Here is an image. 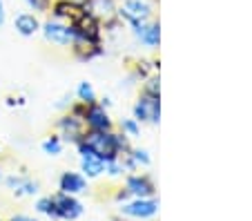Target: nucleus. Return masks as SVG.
<instances>
[{
	"label": "nucleus",
	"instance_id": "obj_7",
	"mask_svg": "<svg viewBox=\"0 0 252 221\" xmlns=\"http://www.w3.org/2000/svg\"><path fill=\"white\" fill-rule=\"evenodd\" d=\"M158 116H161V103L158 96H150L145 94L143 98H138V103L134 105V119L141 123V121H150V123H158Z\"/></svg>",
	"mask_w": 252,
	"mask_h": 221
},
{
	"label": "nucleus",
	"instance_id": "obj_15",
	"mask_svg": "<svg viewBox=\"0 0 252 221\" xmlns=\"http://www.w3.org/2000/svg\"><path fill=\"white\" fill-rule=\"evenodd\" d=\"M43 152L49 154V157H58L63 152V141L61 136H49V139L43 141Z\"/></svg>",
	"mask_w": 252,
	"mask_h": 221
},
{
	"label": "nucleus",
	"instance_id": "obj_18",
	"mask_svg": "<svg viewBox=\"0 0 252 221\" xmlns=\"http://www.w3.org/2000/svg\"><path fill=\"white\" fill-rule=\"evenodd\" d=\"M129 159L134 161V163H143V165H148L150 163V157H148V152L145 150H129Z\"/></svg>",
	"mask_w": 252,
	"mask_h": 221
},
{
	"label": "nucleus",
	"instance_id": "obj_5",
	"mask_svg": "<svg viewBox=\"0 0 252 221\" xmlns=\"http://www.w3.org/2000/svg\"><path fill=\"white\" fill-rule=\"evenodd\" d=\"M83 123L87 125V130H96V132H107L112 130V119L110 114L105 112L103 105L98 103H90L85 107V114H83Z\"/></svg>",
	"mask_w": 252,
	"mask_h": 221
},
{
	"label": "nucleus",
	"instance_id": "obj_1",
	"mask_svg": "<svg viewBox=\"0 0 252 221\" xmlns=\"http://www.w3.org/2000/svg\"><path fill=\"white\" fill-rule=\"evenodd\" d=\"M83 143L96 154L100 159L107 163V161H116L121 159L123 152H129V145H127V139L121 134H114L112 130L107 132H96V130H90L83 134Z\"/></svg>",
	"mask_w": 252,
	"mask_h": 221
},
{
	"label": "nucleus",
	"instance_id": "obj_13",
	"mask_svg": "<svg viewBox=\"0 0 252 221\" xmlns=\"http://www.w3.org/2000/svg\"><path fill=\"white\" fill-rule=\"evenodd\" d=\"M125 190H127L129 194H134L136 199H145V197H152V194H154V183L150 181L148 177L136 174V177H129L127 179Z\"/></svg>",
	"mask_w": 252,
	"mask_h": 221
},
{
	"label": "nucleus",
	"instance_id": "obj_22",
	"mask_svg": "<svg viewBox=\"0 0 252 221\" xmlns=\"http://www.w3.org/2000/svg\"><path fill=\"white\" fill-rule=\"evenodd\" d=\"M5 25V5H2V0H0V27Z\"/></svg>",
	"mask_w": 252,
	"mask_h": 221
},
{
	"label": "nucleus",
	"instance_id": "obj_8",
	"mask_svg": "<svg viewBox=\"0 0 252 221\" xmlns=\"http://www.w3.org/2000/svg\"><path fill=\"white\" fill-rule=\"evenodd\" d=\"M158 212V201L154 199L145 197V199H136L132 203H125L121 208V215H127V217H136V219H150Z\"/></svg>",
	"mask_w": 252,
	"mask_h": 221
},
{
	"label": "nucleus",
	"instance_id": "obj_12",
	"mask_svg": "<svg viewBox=\"0 0 252 221\" xmlns=\"http://www.w3.org/2000/svg\"><path fill=\"white\" fill-rule=\"evenodd\" d=\"M58 188H61V192H65V194H81L87 190V181H85V177L78 172H63L61 181H58Z\"/></svg>",
	"mask_w": 252,
	"mask_h": 221
},
{
	"label": "nucleus",
	"instance_id": "obj_10",
	"mask_svg": "<svg viewBox=\"0 0 252 221\" xmlns=\"http://www.w3.org/2000/svg\"><path fill=\"white\" fill-rule=\"evenodd\" d=\"M58 130L63 132V136H65L67 141L78 143V141L83 139V134H85V123H83L78 116L67 114V116H63V119L58 121Z\"/></svg>",
	"mask_w": 252,
	"mask_h": 221
},
{
	"label": "nucleus",
	"instance_id": "obj_3",
	"mask_svg": "<svg viewBox=\"0 0 252 221\" xmlns=\"http://www.w3.org/2000/svg\"><path fill=\"white\" fill-rule=\"evenodd\" d=\"M40 29H43V36L49 40V43L58 45V47H67V45L74 43V38H76V27L71 23H65V20H47L45 25H40Z\"/></svg>",
	"mask_w": 252,
	"mask_h": 221
},
{
	"label": "nucleus",
	"instance_id": "obj_20",
	"mask_svg": "<svg viewBox=\"0 0 252 221\" xmlns=\"http://www.w3.org/2000/svg\"><path fill=\"white\" fill-rule=\"evenodd\" d=\"M145 94H150V96H158V81H148V85H145Z\"/></svg>",
	"mask_w": 252,
	"mask_h": 221
},
{
	"label": "nucleus",
	"instance_id": "obj_14",
	"mask_svg": "<svg viewBox=\"0 0 252 221\" xmlns=\"http://www.w3.org/2000/svg\"><path fill=\"white\" fill-rule=\"evenodd\" d=\"M7 186L18 194H36L38 192V183L32 181V179H25V177H9L7 179Z\"/></svg>",
	"mask_w": 252,
	"mask_h": 221
},
{
	"label": "nucleus",
	"instance_id": "obj_19",
	"mask_svg": "<svg viewBox=\"0 0 252 221\" xmlns=\"http://www.w3.org/2000/svg\"><path fill=\"white\" fill-rule=\"evenodd\" d=\"M33 11H47L52 7V0H25Z\"/></svg>",
	"mask_w": 252,
	"mask_h": 221
},
{
	"label": "nucleus",
	"instance_id": "obj_6",
	"mask_svg": "<svg viewBox=\"0 0 252 221\" xmlns=\"http://www.w3.org/2000/svg\"><path fill=\"white\" fill-rule=\"evenodd\" d=\"M78 152H81V170L87 179H94V177H100L105 172V161L100 157H96L90 148H87L83 141H78Z\"/></svg>",
	"mask_w": 252,
	"mask_h": 221
},
{
	"label": "nucleus",
	"instance_id": "obj_16",
	"mask_svg": "<svg viewBox=\"0 0 252 221\" xmlns=\"http://www.w3.org/2000/svg\"><path fill=\"white\" fill-rule=\"evenodd\" d=\"M78 101L81 103H85V105H90V103H96V92H94V87L90 85V83H81V85H78Z\"/></svg>",
	"mask_w": 252,
	"mask_h": 221
},
{
	"label": "nucleus",
	"instance_id": "obj_23",
	"mask_svg": "<svg viewBox=\"0 0 252 221\" xmlns=\"http://www.w3.org/2000/svg\"><path fill=\"white\" fill-rule=\"evenodd\" d=\"M0 221H2V219H0Z\"/></svg>",
	"mask_w": 252,
	"mask_h": 221
},
{
	"label": "nucleus",
	"instance_id": "obj_2",
	"mask_svg": "<svg viewBox=\"0 0 252 221\" xmlns=\"http://www.w3.org/2000/svg\"><path fill=\"white\" fill-rule=\"evenodd\" d=\"M83 215V203L78 199H74V194L58 192L54 197H49V215L54 219L61 221H74Z\"/></svg>",
	"mask_w": 252,
	"mask_h": 221
},
{
	"label": "nucleus",
	"instance_id": "obj_21",
	"mask_svg": "<svg viewBox=\"0 0 252 221\" xmlns=\"http://www.w3.org/2000/svg\"><path fill=\"white\" fill-rule=\"evenodd\" d=\"M9 221H36V219H32V217H27V215H14Z\"/></svg>",
	"mask_w": 252,
	"mask_h": 221
},
{
	"label": "nucleus",
	"instance_id": "obj_4",
	"mask_svg": "<svg viewBox=\"0 0 252 221\" xmlns=\"http://www.w3.org/2000/svg\"><path fill=\"white\" fill-rule=\"evenodd\" d=\"M119 16L127 20L129 25L145 23L152 18V5L148 0H123V5L119 7Z\"/></svg>",
	"mask_w": 252,
	"mask_h": 221
},
{
	"label": "nucleus",
	"instance_id": "obj_17",
	"mask_svg": "<svg viewBox=\"0 0 252 221\" xmlns=\"http://www.w3.org/2000/svg\"><path fill=\"white\" fill-rule=\"evenodd\" d=\"M121 127H123V134H129V136H138L141 134V125H138L136 119H127L121 123Z\"/></svg>",
	"mask_w": 252,
	"mask_h": 221
},
{
	"label": "nucleus",
	"instance_id": "obj_9",
	"mask_svg": "<svg viewBox=\"0 0 252 221\" xmlns=\"http://www.w3.org/2000/svg\"><path fill=\"white\" fill-rule=\"evenodd\" d=\"M132 29H134V36H136L145 47H158V43H161V25L158 23L145 20V23L132 25Z\"/></svg>",
	"mask_w": 252,
	"mask_h": 221
},
{
	"label": "nucleus",
	"instance_id": "obj_11",
	"mask_svg": "<svg viewBox=\"0 0 252 221\" xmlns=\"http://www.w3.org/2000/svg\"><path fill=\"white\" fill-rule=\"evenodd\" d=\"M14 29L20 36L29 38V36H33L40 29V20H38V16L32 14V11H20L14 18Z\"/></svg>",
	"mask_w": 252,
	"mask_h": 221
}]
</instances>
